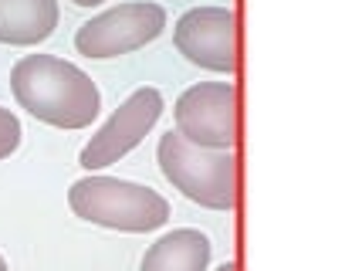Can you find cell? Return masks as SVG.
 Returning a JSON list of instances; mask_svg holds the SVG:
<instances>
[{
	"label": "cell",
	"mask_w": 362,
	"mask_h": 271,
	"mask_svg": "<svg viewBox=\"0 0 362 271\" xmlns=\"http://www.w3.org/2000/svg\"><path fill=\"white\" fill-rule=\"evenodd\" d=\"M156 163L166 183L187 200L206 210H234L237 204V160L230 149H204L187 143L176 129L159 136Z\"/></svg>",
	"instance_id": "obj_3"
},
{
	"label": "cell",
	"mask_w": 362,
	"mask_h": 271,
	"mask_svg": "<svg viewBox=\"0 0 362 271\" xmlns=\"http://www.w3.org/2000/svg\"><path fill=\"white\" fill-rule=\"evenodd\" d=\"M21 143H24V126H21L17 112L0 105V160L14 156L21 149Z\"/></svg>",
	"instance_id": "obj_10"
},
{
	"label": "cell",
	"mask_w": 362,
	"mask_h": 271,
	"mask_svg": "<svg viewBox=\"0 0 362 271\" xmlns=\"http://www.w3.org/2000/svg\"><path fill=\"white\" fill-rule=\"evenodd\" d=\"M217 271H240V268H237V261H223V265H217Z\"/></svg>",
	"instance_id": "obj_12"
},
{
	"label": "cell",
	"mask_w": 362,
	"mask_h": 271,
	"mask_svg": "<svg viewBox=\"0 0 362 271\" xmlns=\"http://www.w3.org/2000/svg\"><path fill=\"white\" fill-rule=\"evenodd\" d=\"M68 207L78 221L122 234H149L166 227V221L173 217L170 200L159 190L105 173H88L75 180L68 187Z\"/></svg>",
	"instance_id": "obj_2"
},
{
	"label": "cell",
	"mask_w": 362,
	"mask_h": 271,
	"mask_svg": "<svg viewBox=\"0 0 362 271\" xmlns=\"http://www.w3.org/2000/svg\"><path fill=\"white\" fill-rule=\"evenodd\" d=\"M0 271H11V268H7V258H4V255H0Z\"/></svg>",
	"instance_id": "obj_13"
},
{
	"label": "cell",
	"mask_w": 362,
	"mask_h": 271,
	"mask_svg": "<svg viewBox=\"0 0 362 271\" xmlns=\"http://www.w3.org/2000/svg\"><path fill=\"white\" fill-rule=\"evenodd\" d=\"M170 14L156 0H126L115 4L102 14H92L78 31H75V51L92 58V62H109L122 58L132 51L153 45L166 31Z\"/></svg>",
	"instance_id": "obj_4"
},
{
	"label": "cell",
	"mask_w": 362,
	"mask_h": 271,
	"mask_svg": "<svg viewBox=\"0 0 362 271\" xmlns=\"http://www.w3.org/2000/svg\"><path fill=\"white\" fill-rule=\"evenodd\" d=\"M163 109H166V98L156 85H139L136 92H129L119 102V109L102 122V129L81 146L78 166L88 173H98L112 163L126 160L129 153L156 129Z\"/></svg>",
	"instance_id": "obj_5"
},
{
	"label": "cell",
	"mask_w": 362,
	"mask_h": 271,
	"mask_svg": "<svg viewBox=\"0 0 362 271\" xmlns=\"http://www.w3.org/2000/svg\"><path fill=\"white\" fill-rule=\"evenodd\" d=\"M62 21L58 0H0V45L37 48Z\"/></svg>",
	"instance_id": "obj_8"
},
{
	"label": "cell",
	"mask_w": 362,
	"mask_h": 271,
	"mask_svg": "<svg viewBox=\"0 0 362 271\" xmlns=\"http://www.w3.org/2000/svg\"><path fill=\"white\" fill-rule=\"evenodd\" d=\"M173 48L189 64L214 71V75H234L237 68V14L221 4H200L176 17Z\"/></svg>",
	"instance_id": "obj_7"
},
{
	"label": "cell",
	"mask_w": 362,
	"mask_h": 271,
	"mask_svg": "<svg viewBox=\"0 0 362 271\" xmlns=\"http://www.w3.org/2000/svg\"><path fill=\"white\" fill-rule=\"evenodd\" d=\"M68 4H75V7H85V11H92V7H102L105 0H68Z\"/></svg>",
	"instance_id": "obj_11"
},
{
	"label": "cell",
	"mask_w": 362,
	"mask_h": 271,
	"mask_svg": "<svg viewBox=\"0 0 362 271\" xmlns=\"http://www.w3.org/2000/svg\"><path fill=\"white\" fill-rule=\"evenodd\" d=\"M214 241L197 227H173L156 238L139 261V271H210Z\"/></svg>",
	"instance_id": "obj_9"
},
{
	"label": "cell",
	"mask_w": 362,
	"mask_h": 271,
	"mask_svg": "<svg viewBox=\"0 0 362 271\" xmlns=\"http://www.w3.org/2000/svg\"><path fill=\"white\" fill-rule=\"evenodd\" d=\"M176 132L204 149H234L237 88L234 81H197L173 102Z\"/></svg>",
	"instance_id": "obj_6"
},
{
	"label": "cell",
	"mask_w": 362,
	"mask_h": 271,
	"mask_svg": "<svg viewBox=\"0 0 362 271\" xmlns=\"http://www.w3.org/2000/svg\"><path fill=\"white\" fill-rule=\"evenodd\" d=\"M11 96L37 122L64 132L88 129L102 112L95 79L58 54H21L11 68Z\"/></svg>",
	"instance_id": "obj_1"
}]
</instances>
